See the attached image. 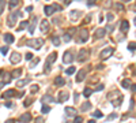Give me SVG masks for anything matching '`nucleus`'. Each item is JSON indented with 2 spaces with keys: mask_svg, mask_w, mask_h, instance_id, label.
<instances>
[{
  "mask_svg": "<svg viewBox=\"0 0 136 123\" xmlns=\"http://www.w3.org/2000/svg\"><path fill=\"white\" fill-rule=\"evenodd\" d=\"M27 47H31L34 48V49H41V47H42V44H44V40L42 38H31V40H29L27 41Z\"/></svg>",
  "mask_w": 136,
  "mask_h": 123,
  "instance_id": "obj_1",
  "label": "nucleus"
},
{
  "mask_svg": "<svg viewBox=\"0 0 136 123\" xmlns=\"http://www.w3.org/2000/svg\"><path fill=\"white\" fill-rule=\"evenodd\" d=\"M56 58H57V53H56V52H53V53H51V55L48 56L46 63H45V71H46V72L51 71V64L56 60Z\"/></svg>",
  "mask_w": 136,
  "mask_h": 123,
  "instance_id": "obj_2",
  "label": "nucleus"
},
{
  "mask_svg": "<svg viewBox=\"0 0 136 123\" xmlns=\"http://www.w3.org/2000/svg\"><path fill=\"white\" fill-rule=\"evenodd\" d=\"M113 52H114V48L108 47V48H105V49L99 53V58H101L102 60H105V59H108V58H110V56L113 55Z\"/></svg>",
  "mask_w": 136,
  "mask_h": 123,
  "instance_id": "obj_3",
  "label": "nucleus"
},
{
  "mask_svg": "<svg viewBox=\"0 0 136 123\" xmlns=\"http://www.w3.org/2000/svg\"><path fill=\"white\" fill-rule=\"evenodd\" d=\"M87 40H89V32L86 29H82L80 32H79V38H76V41L83 44V43H86Z\"/></svg>",
  "mask_w": 136,
  "mask_h": 123,
  "instance_id": "obj_4",
  "label": "nucleus"
},
{
  "mask_svg": "<svg viewBox=\"0 0 136 123\" xmlns=\"http://www.w3.org/2000/svg\"><path fill=\"white\" fill-rule=\"evenodd\" d=\"M72 60H74V53H72L71 51H67V52L63 55V62H64L65 64L72 63Z\"/></svg>",
  "mask_w": 136,
  "mask_h": 123,
  "instance_id": "obj_5",
  "label": "nucleus"
},
{
  "mask_svg": "<svg viewBox=\"0 0 136 123\" xmlns=\"http://www.w3.org/2000/svg\"><path fill=\"white\" fill-rule=\"evenodd\" d=\"M21 14H22L21 11H17V13L11 14V15L8 17V25H10V27L15 25V22H17V18H18V17H21Z\"/></svg>",
  "mask_w": 136,
  "mask_h": 123,
  "instance_id": "obj_6",
  "label": "nucleus"
},
{
  "mask_svg": "<svg viewBox=\"0 0 136 123\" xmlns=\"http://www.w3.org/2000/svg\"><path fill=\"white\" fill-rule=\"evenodd\" d=\"M87 58H89V51L85 49V48L80 49V51H79V55H78V60H79V62H85Z\"/></svg>",
  "mask_w": 136,
  "mask_h": 123,
  "instance_id": "obj_7",
  "label": "nucleus"
},
{
  "mask_svg": "<svg viewBox=\"0 0 136 123\" xmlns=\"http://www.w3.org/2000/svg\"><path fill=\"white\" fill-rule=\"evenodd\" d=\"M21 59H22V55L19 53V52H12L11 53V63L12 64H17V63H19L21 62Z\"/></svg>",
  "mask_w": 136,
  "mask_h": 123,
  "instance_id": "obj_8",
  "label": "nucleus"
},
{
  "mask_svg": "<svg viewBox=\"0 0 136 123\" xmlns=\"http://www.w3.org/2000/svg\"><path fill=\"white\" fill-rule=\"evenodd\" d=\"M15 96H17V90H15V89H8V90H6L4 93L1 94V97H3V98L15 97Z\"/></svg>",
  "mask_w": 136,
  "mask_h": 123,
  "instance_id": "obj_9",
  "label": "nucleus"
},
{
  "mask_svg": "<svg viewBox=\"0 0 136 123\" xmlns=\"http://www.w3.org/2000/svg\"><path fill=\"white\" fill-rule=\"evenodd\" d=\"M86 74H87V71H86L85 68H82V70H79L76 74V82H82V81L85 79Z\"/></svg>",
  "mask_w": 136,
  "mask_h": 123,
  "instance_id": "obj_10",
  "label": "nucleus"
},
{
  "mask_svg": "<svg viewBox=\"0 0 136 123\" xmlns=\"http://www.w3.org/2000/svg\"><path fill=\"white\" fill-rule=\"evenodd\" d=\"M30 120H31V114H29V112L23 114L21 118H19V122L21 123H29Z\"/></svg>",
  "mask_w": 136,
  "mask_h": 123,
  "instance_id": "obj_11",
  "label": "nucleus"
},
{
  "mask_svg": "<svg viewBox=\"0 0 136 123\" xmlns=\"http://www.w3.org/2000/svg\"><path fill=\"white\" fill-rule=\"evenodd\" d=\"M68 97H69L68 92H60V93H59V103H64V101H67Z\"/></svg>",
  "mask_w": 136,
  "mask_h": 123,
  "instance_id": "obj_12",
  "label": "nucleus"
},
{
  "mask_svg": "<svg viewBox=\"0 0 136 123\" xmlns=\"http://www.w3.org/2000/svg\"><path fill=\"white\" fill-rule=\"evenodd\" d=\"M105 34H106V30L102 29V27H99V29L95 30V38H103Z\"/></svg>",
  "mask_w": 136,
  "mask_h": 123,
  "instance_id": "obj_13",
  "label": "nucleus"
},
{
  "mask_svg": "<svg viewBox=\"0 0 136 123\" xmlns=\"http://www.w3.org/2000/svg\"><path fill=\"white\" fill-rule=\"evenodd\" d=\"M40 29L42 33H46L48 30H49V22L48 21H42L41 22V25H40Z\"/></svg>",
  "mask_w": 136,
  "mask_h": 123,
  "instance_id": "obj_14",
  "label": "nucleus"
},
{
  "mask_svg": "<svg viewBox=\"0 0 136 123\" xmlns=\"http://www.w3.org/2000/svg\"><path fill=\"white\" fill-rule=\"evenodd\" d=\"M4 41H6L7 44H12L14 41H15V38H14V36H12V34L6 33V34H4Z\"/></svg>",
  "mask_w": 136,
  "mask_h": 123,
  "instance_id": "obj_15",
  "label": "nucleus"
},
{
  "mask_svg": "<svg viewBox=\"0 0 136 123\" xmlns=\"http://www.w3.org/2000/svg\"><path fill=\"white\" fill-rule=\"evenodd\" d=\"M65 114H67L68 116H75V115H76V110L72 108V107H65Z\"/></svg>",
  "mask_w": 136,
  "mask_h": 123,
  "instance_id": "obj_16",
  "label": "nucleus"
},
{
  "mask_svg": "<svg viewBox=\"0 0 136 123\" xmlns=\"http://www.w3.org/2000/svg\"><path fill=\"white\" fill-rule=\"evenodd\" d=\"M22 75V68H17V70H14V71H11V78H19V77Z\"/></svg>",
  "mask_w": 136,
  "mask_h": 123,
  "instance_id": "obj_17",
  "label": "nucleus"
},
{
  "mask_svg": "<svg viewBox=\"0 0 136 123\" xmlns=\"http://www.w3.org/2000/svg\"><path fill=\"white\" fill-rule=\"evenodd\" d=\"M55 85L56 86H63V85H65V79H64L63 77H57L55 79Z\"/></svg>",
  "mask_w": 136,
  "mask_h": 123,
  "instance_id": "obj_18",
  "label": "nucleus"
},
{
  "mask_svg": "<svg viewBox=\"0 0 136 123\" xmlns=\"http://www.w3.org/2000/svg\"><path fill=\"white\" fill-rule=\"evenodd\" d=\"M41 100H42V103H55V98L52 96H49V94H45Z\"/></svg>",
  "mask_w": 136,
  "mask_h": 123,
  "instance_id": "obj_19",
  "label": "nucleus"
},
{
  "mask_svg": "<svg viewBox=\"0 0 136 123\" xmlns=\"http://www.w3.org/2000/svg\"><path fill=\"white\" fill-rule=\"evenodd\" d=\"M128 29H129V22H128V21H123V23H121V30H123L124 33H127Z\"/></svg>",
  "mask_w": 136,
  "mask_h": 123,
  "instance_id": "obj_20",
  "label": "nucleus"
},
{
  "mask_svg": "<svg viewBox=\"0 0 136 123\" xmlns=\"http://www.w3.org/2000/svg\"><path fill=\"white\" fill-rule=\"evenodd\" d=\"M53 13H55L53 6H45V14H46V15H52Z\"/></svg>",
  "mask_w": 136,
  "mask_h": 123,
  "instance_id": "obj_21",
  "label": "nucleus"
},
{
  "mask_svg": "<svg viewBox=\"0 0 136 123\" xmlns=\"http://www.w3.org/2000/svg\"><path fill=\"white\" fill-rule=\"evenodd\" d=\"M121 86H123L124 89H128V88H131V81H129V79H124V81H121Z\"/></svg>",
  "mask_w": 136,
  "mask_h": 123,
  "instance_id": "obj_22",
  "label": "nucleus"
},
{
  "mask_svg": "<svg viewBox=\"0 0 136 123\" xmlns=\"http://www.w3.org/2000/svg\"><path fill=\"white\" fill-rule=\"evenodd\" d=\"M35 22H37V18H34L33 22H31V25L29 26V32H30V34H33V33H34V29H35Z\"/></svg>",
  "mask_w": 136,
  "mask_h": 123,
  "instance_id": "obj_23",
  "label": "nucleus"
},
{
  "mask_svg": "<svg viewBox=\"0 0 136 123\" xmlns=\"http://www.w3.org/2000/svg\"><path fill=\"white\" fill-rule=\"evenodd\" d=\"M18 4H19V0H10L8 7L10 8H15V7H18Z\"/></svg>",
  "mask_w": 136,
  "mask_h": 123,
  "instance_id": "obj_24",
  "label": "nucleus"
},
{
  "mask_svg": "<svg viewBox=\"0 0 136 123\" xmlns=\"http://www.w3.org/2000/svg\"><path fill=\"white\" fill-rule=\"evenodd\" d=\"M90 108H91V104H90V103L87 101V103H85V104H83V105L80 107V111H82V112H85V111H89Z\"/></svg>",
  "mask_w": 136,
  "mask_h": 123,
  "instance_id": "obj_25",
  "label": "nucleus"
},
{
  "mask_svg": "<svg viewBox=\"0 0 136 123\" xmlns=\"http://www.w3.org/2000/svg\"><path fill=\"white\" fill-rule=\"evenodd\" d=\"M91 93H93V90H91V89H89V88H86V89L83 90V96H85L86 98H87V97H90V96H91Z\"/></svg>",
  "mask_w": 136,
  "mask_h": 123,
  "instance_id": "obj_26",
  "label": "nucleus"
},
{
  "mask_svg": "<svg viewBox=\"0 0 136 123\" xmlns=\"http://www.w3.org/2000/svg\"><path fill=\"white\" fill-rule=\"evenodd\" d=\"M27 25H29V22H27V21H23V22H22V23H21V25H19V27H18V30L21 32V30L26 29V27H27Z\"/></svg>",
  "mask_w": 136,
  "mask_h": 123,
  "instance_id": "obj_27",
  "label": "nucleus"
},
{
  "mask_svg": "<svg viewBox=\"0 0 136 123\" xmlns=\"http://www.w3.org/2000/svg\"><path fill=\"white\" fill-rule=\"evenodd\" d=\"M128 49L131 52H135L136 51V43H129L128 44Z\"/></svg>",
  "mask_w": 136,
  "mask_h": 123,
  "instance_id": "obj_28",
  "label": "nucleus"
},
{
  "mask_svg": "<svg viewBox=\"0 0 136 123\" xmlns=\"http://www.w3.org/2000/svg\"><path fill=\"white\" fill-rule=\"evenodd\" d=\"M75 71H76V68H75V67H72V66H71V67H68L67 70H65V72H67L68 75H72V74H74Z\"/></svg>",
  "mask_w": 136,
  "mask_h": 123,
  "instance_id": "obj_29",
  "label": "nucleus"
},
{
  "mask_svg": "<svg viewBox=\"0 0 136 123\" xmlns=\"http://www.w3.org/2000/svg\"><path fill=\"white\" fill-rule=\"evenodd\" d=\"M52 43L55 44L56 47H59V45H60V38L56 37V36H53V37H52Z\"/></svg>",
  "mask_w": 136,
  "mask_h": 123,
  "instance_id": "obj_30",
  "label": "nucleus"
},
{
  "mask_svg": "<svg viewBox=\"0 0 136 123\" xmlns=\"http://www.w3.org/2000/svg\"><path fill=\"white\" fill-rule=\"evenodd\" d=\"M41 111H42V114H48V112H51V107H49V105H45V104H44L42 108H41Z\"/></svg>",
  "mask_w": 136,
  "mask_h": 123,
  "instance_id": "obj_31",
  "label": "nucleus"
},
{
  "mask_svg": "<svg viewBox=\"0 0 136 123\" xmlns=\"http://www.w3.org/2000/svg\"><path fill=\"white\" fill-rule=\"evenodd\" d=\"M29 81H30V79H23V81H18V86H19V88H22V86H25L26 84H29Z\"/></svg>",
  "mask_w": 136,
  "mask_h": 123,
  "instance_id": "obj_32",
  "label": "nucleus"
},
{
  "mask_svg": "<svg viewBox=\"0 0 136 123\" xmlns=\"http://www.w3.org/2000/svg\"><path fill=\"white\" fill-rule=\"evenodd\" d=\"M93 116H94V118H98V119H101L102 118V116H103V115H102V112H101V111H95V112H94V114H93Z\"/></svg>",
  "mask_w": 136,
  "mask_h": 123,
  "instance_id": "obj_33",
  "label": "nucleus"
},
{
  "mask_svg": "<svg viewBox=\"0 0 136 123\" xmlns=\"http://www.w3.org/2000/svg\"><path fill=\"white\" fill-rule=\"evenodd\" d=\"M38 90H40V86L38 85H33V86H31V89H30V92H31V93H37Z\"/></svg>",
  "mask_w": 136,
  "mask_h": 123,
  "instance_id": "obj_34",
  "label": "nucleus"
},
{
  "mask_svg": "<svg viewBox=\"0 0 136 123\" xmlns=\"http://www.w3.org/2000/svg\"><path fill=\"white\" fill-rule=\"evenodd\" d=\"M121 101H123V97L117 98V100H114V101H113V105H114V107H119V105H121Z\"/></svg>",
  "mask_w": 136,
  "mask_h": 123,
  "instance_id": "obj_35",
  "label": "nucleus"
},
{
  "mask_svg": "<svg viewBox=\"0 0 136 123\" xmlns=\"http://www.w3.org/2000/svg\"><path fill=\"white\" fill-rule=\"evenodd\" d=\"M116 118H117V114H112V115H109V116L106 118V120L109 122V120H113V119H116Z\"/></svg>",
  "mask_w": 136,
  "mask_h": 123,
  "instance_id": "obj_36",
  "label": "nucleus"
},
{
  "mask_svg": "<svg viewBox=\"0 0 136 123\" xmlns=\"http://www.w3.org/2000/svg\"><path fill=\"white\" fill-rule=\"evenodd\" d=\"M4 3H6V0H0V14L3 13V10H4Z\"/></svg>",
  "mask_w": 136,
  "mask_h": 123,
  "instance_id": "obj_37",
  "label": "nucleus"
},
{
  "mask_svg": "<svg viewBox=\"0 0 136 123\" xmlns=\"http://www.w3.org/2000/svg\"><path fill=\"white\" fill-rule=\"evenodd\" d=\"M79 11H72V13H71V17H72V19H75V18H78L79 17Z\"/></svg>",
  "mask_w": 136,
  "mask_h": 123,
  "instance_id": "obj_38",
  "label": "nucleus"
},
{
  "mask_svg": "<svg viewBox=\"0 0 136 123\" xmlns=\"http://www.w3.org/2000/svg\"><path fill=\"white\" fill-rule=\"evenodd\" d=\"M0 51H1L3 55H7V52H8V47H1V48H0Z\"/></svg>",
  "mask_w": 136,
  "mask_h": 123,
  "instance_id": "obj_39",
  "label": "nucleus"
},
{
  "mask_svg": "<svg viewBox=\"0 0 136 123\" xmlns=\"http://www.w3.org/2000/svg\"><path fill=\"white\" fill-rule=\"evenodd\" d=\"M82 122H83V118H82V116H76L75 120H74V123H82Z\"/></svg>",
  "mask_w": 136,
  "mask_h": 123,
  "instance_id": "obj_40",
  "label": "nucleus"
},
{
  "mask_svg": "<svg viewBox=\"0 0 136 123\" xmlns=\"http://www.w3.org/2000/svg\"><path fill=\"white\" fill-rule=\"evenodd\" d=\"M31 101H33V100H31V98H27V100H26V101L23 103V105H25V107H29L30 104H31Z\"/></svg>",
  "mask_w": 136,
  "mask_h": 123,
  "instance_id": "obj_41",
  "label": "nucleus"
},
{
  "mask_svg": "<svg viewBox=\"0 0 136 123\" xmlns=\"http://www.w3.org/2000/svg\"><path fill=\"white\" fill-rule=\"evenodd\" d=\"M64 41H65V43L71 41V36H69V34H65V36H64Z\"/></svg>",
  "mask_w": 136,
  "mask_h": 123,
  "instance_id": "obj_42",
  "label": "nucleus"
},
{
  "mask_svg": "<svg viewBox=\"0 0 136 123\" xmlns=\"http://www.w3.org/2000/svg\"><path fill=\"white\" fill-rule=\"evenodd\" d=\"M108 21H109V22H110V21H113V18H114V17H113V14H108Z\"/></svg>",
  "mask_w": 136,
  "mask_h": 123,
  "instance_id": "obj_43",
  "label": "nucleus"
},
{
  "mask_svg": "<svg viewBox=\"0 0 136 123\" xmlns=\"http://www.w3.org/2000/svg\"><path fill=\"white\" fill-rule=\"evenodd\" d=\"M116 8H117V10H124V7H123V4L117 3V4H116Z\"/></svg>",
  "mask_w": 136,
  "mask_h": 123,
  "instance_id": "obj_44",
  "label": "nucleus"
},
{
  "mask_svg": "<svg viewBox=\"0 0 136 123\" xmlns=\"http://www.w3.org/2000/svg\"><path fill=\"white\" fill-rule=\"evenodd\" d=\"M95 0H87V6H94Z\"/></svg>",
  "mask_w": 136,
  "mask_h": 123,
  "instance_id": "obj_45",
  "label": "nucleus"
},
{
  "mask_svg": "<svg viewBox=\"0 0 136 123\" xmlns=\"http://www.w3.org/2000/svg\"><path fill=\"white\" fill-rule=\"evenodd\" d=\"M131 90L133 92V93H136V84L135 85H131Z\"/></svg>",
  "mask_w": 136,
  "mask_h": 123,
  "instance_id": "obj_46",
  "label": "nucleus"
},
{
  "mask_svg": "<svg viewBox=\"0 0 136 123\" xmlns=\"http://www.w3.org/2000/svg\"><path fill=\"white\" fill-rule=\"evenodd\" d=\"M31 58H33L31 53H26V59H27V60H31Z\"/></svg>",
  "mask_w": 136,
  "mask_h": 123,
  "instance_id": "obj_47",
  "label": "nucleus"
},
{
  "mask_svg": "<svg viewBox=\"0 0 136 123\" xmlns=\"http://www.w3.org/2000/svg\"><path fill=\"white\" fill-rule=\"evenodd\" d=\"M113 29H114V27H113V26H112V25H109V26H108V32H113Z\"/></svg>",
  "mask_w": 136,
  "mask_h": 123,
  "instance_id": "obj_48",
  "label": "nucleus"
},
{
  "mask_svg": "<svg viewBox=\"0 0 136 123\" xmlns=\"http://www.w3.org/2000/svg\"><path fill=\"white\" fill-rule=\"evenodd\" d=\"M38 62H40V59H35V60L33 62V63H31V67H34V66H35V64L38 63Z\"/></svg>",
  "mask_w": 136,
  "mask_h": 123,
  "instance_id": "obj_49",
  "label": "nucleus"
},
{
  "mask_svg": "<svg viewBox=\"0 0 136 123\" xmlns=\"http://www.w3.org/2000/svg\"><path fill=\"white\" fill-rule=\"evenodd\" d=\"M74 98H75V101H78V98H79V94L75 93V94H74Z\"/></svg>",
  "mask_w": 136,
  "mask_h": 123,
  "instance_id": "obj_50",
  "label": "nucleus"
},
{
  "mask_svg": "<svg viewBox=\"0 0 136 123\" xmlns=\"http://www.w3.org/2000/svg\"><path fill=\"white\" fill-rule=\"evenodd\" d=\"M6 123H15V120L14 119H8V120H6Z\"/></svg>",
  "mask_w": 136,
  "mask_h": 123,
  "instance_id": "obj_51",
  "label": "nucleus"
},
{
  "mask_svg": "<svg viewBox=\"0 0 136 123\" xmlns=\"http://www.w3.org/2000/svg\"><path fill=\"white\" fill-rule=\"evenodd\" d=\"M102 89H103V85H99V86H97V92H98V90H102Z\"/></svg>",
  "mask_w": 136,
  "mask_h": 123,
  "instance_id": "obj_52",
  "label": "nucleus"
},
{
  "mask_svg": "<svg viewBox=\"0 0 136 123\" xmlns=\"http://www.w3.org/2000/svg\"><path fill=\"white\" fill-rule=\"evenodd\" d=\"M133 108V100H131V104H129V110H132Z\"/></svg>",
  "mask_w": 136,
  "mask_h": 123,
  "instance_id": "obj_53",
  "label": "nucleus"
},
{
  "mask_svg": "<svg viewBox=\"0 0 136 123\" xmlns=\"http://www.w3.org/2000/svg\"><path fill=\"white\" fill-rule=\"evenodd\" d=\"M90 21H91V17H86L85 22H90Z\"/></svg>",
  "mask_w": 136,
  "mask_h": 123,
  "instance_id": "obj_54",
  "label": "nucleus"
},
{
  "mask_svg": "<svg viewBox=\"0 0 136 123\" xmlns=\"http://www.w3.org/2000/svg\"><path fill=\"white\" fill-rule=\"evenodd\" d=\"M6 107H7V108H10V107H12V104H11V103H6Z\"/></svg>",
  "mask_w": 136,
  "mask_h": 123,
  "instance_id": "obj_55",
  "label": "nucleus"
},
{
  "mask_svg": "<svg viewBox=\"0 0 136 123\" xmlns=\"http://www.w3.org/2000/svg\"><path fill=\"white\" fill-rule=\"evenodd\" d=\"M89 123H95V120H89Z\"/></svg>",
  "mask_w": 136,
  "mask_h": 123,
  "instance_id": "obj_56",
  "label": "nucleus"
},
{
  "mask_svg": "<svg viewBox=\"0 0 136 123\" xmlns=\"http://www.w3.org/2000/svg\"><path fill=\"white\" fill-rule=\"evenodd\" d=\"M133 22H135V25H136V17H135V19H133Z\"/></svg>",
  "mask_w": 136,
  "mask_h": 123,
  "instance_id": "obj_57",
  "label": "nucleus"
},
{
  "mask_svg": "<svg viewBox=\"0 0 136 123\" xmlns=\"http://www.w3.org/2000/svg\"><path fill=\"white\" fill-rule=\"evenodd\" d=\"M123 1H129V0H123Z\"/></svg>",
  "mask_w": 136,
  "mask_h": 123,
  "instance_id": "obj_58",
  "label": "nucleus"
}]
</instances>
